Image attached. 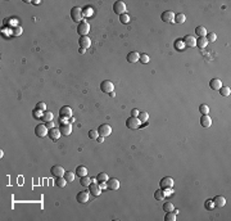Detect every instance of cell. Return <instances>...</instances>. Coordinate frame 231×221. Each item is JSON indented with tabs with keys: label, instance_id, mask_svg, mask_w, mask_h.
Masks as SVG:
<instances>
[{
	"label": "cell",
	"instance_id": "1",
	"mask_svg": "<svg viewBox=\"0 0 231 221\" xmlns=\"http://www.w3.org/2000/svg\"><path fill=\"white\" fill-rule=\"evenodd\" d=\"M71 18L72 21H74V22H78L81 23L82 21H84V13H82V9L78 7H73L71 9Z\"/></svg>",
	"mask_w": 231,
	"mask_h": 221
},
{
	"label": "cell",
	"instance_id": "2",
	"mask_svg": "<svg viewBox=\"0 0 231 221\" xmlns=\"http://www.w3.org/2000/svg\"><path fill=\"white\" fill-rule=\"evenodd\" d=\"M113 12L116 13V14H125V13H127V7H126V4L123 1H116L114 4H113Z\"/></svg>",
	"mask_w": 231,
	"mask_h": 221
},
{
	"label": "cell",
	"instance_id": "3",
	"mask_svg": "<svg viewBox=\"0 0 231 221\" xmlns=\"http://www.w3.org/2000/svg\"><path fill=\"white\" fill-rule=\"evenodd\" d=\"M126 126L130 130H136V128H139L141 126V122L139 121L137 117H128L126 120Z\"/></svg>",
	"mask_w": 231,
	"mask_h": 221
},
{
	"label": "cell",
	"instance_id": "4",
	"mask_svg": "<svg viewBox=\"0 0 231 221\" xmlns=\"http://www.w3.org/2000/svg\"><path fill=\"white\" fill-rule=\"evenodd\" d=\"M89 31H90V25L86 21H82L81 23H78V26H77V33L80 36H87Z\"/></svg>",
	"mask_w": 231,
	"mask_h": 221
},
{
	"label": "cell",
	"instance_id": "5",
	"mask_svg": "<svg viewBox=\"0 0 231 221\" xmlns=\"http://www.w3.org/2000/svg\"><path fill=\"white\" fill-rule=\"evenodd\" d=\"M98 134H99V136L107 138V136H109L112 134V127L108 123H103V125H100L98 127Z\"/></svg>",
	"mask_w": 231,
	"mask_h": 221
},
{
	"label": "cell",
	"instance_id": "6",
	"mask_svg": "<svg viewBox=\"0 0 231 221\" xmlns=\"http://www.w3.org/2000/svg\"><path fill=\"white\" fill-rule=\"evenodd\" d=\"M49 132V128L45 126V123H38V125H36L35 127V134L36 136H38V138H44V136H46Z\"/></svg>",
	"mask_w": 231,
	"mask_h": 221
},
{
	"label": "cell",
	"instance_id": "7",
	"mask_svg": "<svg viewBox=\"0 0 231 221\" xmlns=\"http://www.w3.org/2000/svg\"><path fill=\"white\" fill-rule=\"evenodd\" d=\"M100 90H102L103 93H112L113 90H114V85H113V82L109 81V80H104V81H102V84H100Z\"/></svg>",
	"mask_w": 231,
	"mask_h": 221
},
{
	"label": "cell",
	"instance_id": "8",
	"mask_svg": "<svg viewBox=\"0 0 231 221\" xmlns=\"http://www.w3.org/2000/svg\"><path fill=\"white\" fill-rule=\"evenodd\" d=\"M182 43L187 48H194V46H196V39L193 35H186L184 37V40H182Z\"/></svg>",
	"mask_w": 231,
	"mask_h": 221
},
{
	"label": "cell",
	"instance_id": "9",
	"mask_svg": "<svg viewBox=\"0 0 231 221\" xmlns=\"http://www.w3.org/2000/svg\"><path fill=\"white\" fill-rule=\"evenodd\" d=\"M89 193H91L94 197H99L100 194H102V189H100L99 184L98 182H91V184L89 185Z\"/></svg>",
	"mask_w": 231,
	"mask_h": 221
},
{
	"label": "cell",
	"instance_id": "10",
	"mask_svg": "<svg viewBox=\"0 0 231 221\" xmlns=\"http://www.w3.org/2000/svg\"><path fill=\"white\" fill-rule=\"evenodd\" d=\"M161 18H162V21H163V22H166V23L173 22V21H175V13L172 12V10H166V12L162 13Z\"/></svg>",
	"mask_w": 231,
	"mask_h": 221
},
{
	"label": "cell",
	"instance_id": "11",
	"mask_svg": "<svg viewBox=\"0 0 231 221\" xmlns=\"http://www.w3.org/2000/svg\"><path fill=\"white\" fill-rule=\"evenodd\" d=\"M50 172H51V175L53 176H55V177H60V176H64V168L62 166H59V164H55V166H53L51 167V170H50Z\"/></svg>",
	"mask_w": 231,
	"mask_h": 221
},
{
	"label": "cell",
	"instance_id": "12",
	"mask_svg": "<svg viewBox=\"0 0 231 221\" xmlns=\"http://www.w3.org/2000/svg\"><path fill=\"white\" fill-rule=\"evenodd\" d=\"M78 44H80V48L81 49H89L90 45H91V40H90L89 36H81L78 40Z\"/></svg>",
	"mask_w": 231,
	"mask_h": 221
},
{
	"label": "cell",
	"instance_id": "13",
	"mask_svg": "<svg viewBox=\"0 0 231 221\" xmlns=\"http://www.w3.org/2000/svg\"><path fill=\"white\" fill-rule=\"evenodd\" d=\"M59 117H64V118H71L72 117V108L68 107V105H64V107L60 108L59 111Z\"/></svg>",
	"mask_w": 231,
	"mask_h": 221
},
{
	"label": "cell",
	"instance_id": "14",
	"mask_svg": "<svg viewBox=\"0 0 231 221\" xmlns=\"http://www.w3.org/2000/svg\"><path fill=\"white\" fill-rule=\"evenodd\" d=\"M159 185H161L162 189H167V188H172L173 186V179L169 176H166L163 177V179L161 180V182H159Z\"/></svg>",
	"mask_w": 231,
	"mask_h": 221
},
{
	"label": "cell",
	"instance_id": "15",
	"mask_svg": "<svg viewBox=\"0 0 231 221\" xmlns=\"http://www.w3.org/2000/svg\"><path fill=\"white\" fill-rule=\"evenodd\" d=\"M60 135H62V132H60V130L59 128H50L49 130V132H48V136L50 138V140H53V141H56L59 138H60Z\"/></svg>",
	"mask_w": 231,
	"mask_h": 221
},
{
	"label": "cell",
	"instance_id": "16",
	"mask_svg": "<svg viewBox=\"0 0 231 221\" xmlns=\"http://www.w3.org/2000/svg\"><path fill=\"white\" fill-rule=\"evenodd\" d=\"M89 192H80L77 193L76 195V199L78 203H81V204H85V203H87V200H89Z\"/></svg>",
	"mask_w": 231,
	"mask_h": 221
},
{
	"label": "cell",
	"instance_id": "17",
	"mask_svg": "<svg viewBox=\"0 0 231 221\" xmlns=\"http://www.w3.org/2000/svg\"><path fill=\"white\" fill-rule=\"evenodd\" d=\"M107 186L110 190H117L119 188V181L116 177H110V179L107 180Z\"/></svg>",
	"mask_w": 231,
	"mask_h": 221
},
{
	"label": "cell",
	"instance_id": "18",
	"mask_svg": "<svg viewBox=\"0 0 231 221\" xmlns=\"http://www.w3.org/2000/svg\"><path fill=\"white\" fill-rule=\"evenodd\" d=\"M59 130H60V132L63 134V135L68 136L69 134L72 132V125L71 123H60V127H59Z\"/></svg>",
	"mask_w": 231,
	"mask_h": 221
},
{
	"label": "cell",
	"instance_id": "19",
	"mask_svg": "<svg viewBox=\"0 0 231 221\" xmlns=\"http://www.w3.org/2000/svg\"><path fill=\"white\" fill-rule=\"evenodd\" d=\"M213 204H214V207H223V206L226 204L225 197H222V195H217V197H214L213 198Z\"/></svg>",
	"mask_w": 231,
	"mask_h": 221
},
{
	"label": "cell",
	"instance_id": "20",
	"mask_svg": "<svg viewBox=\"0 0 231 221\" xmlns=\"http://www.w3.org/2000/svg\"><path fill=\"white\" fill-rule=\"evenodd\" d=\"M139 59H140V54L137 51H130L127 54V62H130V63H136Z\"/></svg>",
	"mask_w": 231,
	"mask_h": 221
},
{
	"label": "cell",
	"instance_id": "21",
	"mask_svg": "<svg viewBox=\"0 0 231 221\" xmlns=\"http://www.w3.org/2000/svg\"><path fill=\"white\" fill-rule=\"evenodd\" d=\"M221 86H222V82L220 79H212L209 81V87L212 90H220Z\"/></svg>",
	"mask_w": 231,
	"mask_h": 221
},
{
	"label": "cell",
	"instance_id": "22",
	"mask_svg": "<svg viewBox=\"0 0 231 221\" xmlns=\"http://www.w3.org/2000/svg\"><path fill=\"white\" fill-rule=\"evenodd\" d=\"M200 125L203 126V127H209L210 125H212V120H210V117L208 114H203L202 118H200Z\"/></svg>",
	"mask_w": 231,
	"mask_h": 221
},
{
	"label": "cell",
	"instance_id": "23",
	"mask_svg": "<svg viewBox=\"0 0 231 221\" xmlns=\"http://www.w3.org/2000/svg\"><path fill=\"white\" fill-rule=\"evenodd\" d=\"M74 174H76V176H80V177L86 176V175H87V168L85 166H82V164H81V166H77Z\"/></svg>",
	"mask_w": 231,
	"mask_h": 221
},
{
	"label": "cell",
	"instance_id": "24",
	"mask_svg": "<svg viewBox=\"0 0 231 221\" xmlns=\"http://www.w3.org/2000/svg\"><path fill=\"white\" fill-rule=\"evenodd\" d=\"M54 118V114L50 112V111H45V112L42 113V117H41V121H44V123L45 122H49V121H53Z\"/></svg>",
	"mask_w": 231,
	"mask_h": 221
},
{
	"label": "cell",
	"instance_id": "25",
	"mask_svg": "<svg viewBox=\"0 0 231 221\" xmlns=\"http://www.w3.org/2000/svg\"><path fill=\"white\" fill-rule=\"evenodd\" d=\"M195 33H196L199 37H205L207 36V28L203 27V26H198L195 28Z\"/></svg>",
	"mask_w": 231,
	"mask_h": 221
},
{
	"label": "cell",
	"instance_id": "26",
	"mask_svg": "<svg viewBox=\"0 0 231 221\" xmlns=\"http://www.w3.org/2000/svg\"><path fill=\"white\" fill-rule=\"evenodd\" d=\"M196 45H198V48H199V49H204L205 46L208 45L207 37H199V39L196 40Z\"/></svg>",
	"mask_w": 231,
	"mask_h": 221
},
{
	"label": "cell",
	"instance_id": "27",
	"mask_svg": "<svg viewBox=\"0 0 231 221\" xmlns=\"http://www.w3.org/2000/svg\"><path fill=\"white\" fill-rule=\"evenodd\" d=\"M74 176H76V174H74L73 171H66L63 177L67 180V182H72L74 180Z\"/></svg>",
	"mask_w": 231,
	"mask_h": 221
},
{
	"label": "cell",
	"instance_id": "28",
	"mask_svg": "<svg viewBox=\"0 0 231 221\" xmlns=\"http://www.w3.org/2000/svg\"><path fill=\"white\" fill-rule=\"evenodd\" d=\"M137 118H139V121H140L141 123H145L146 121H148V118H149V114H148V112H145V111H141V112L139 113Z\"/></svg>",
	"mask_w": 231,
	"mask_h": 221
},
{
	"label": "cell",
	"instance_id": "29",
	"mask_svg": "<svg viewBox=\"0 0 231 221\" xmlns=\"http://www.w3.org/2000/svg\"><path fill=\"white\" fill-rule=\"evenodd\" d=\"M66 184H67V180L64 179L63 176L56 177V180H55V185H56L58 188H64V186H66Z\"/></svg>",
	"mask_w": 231,
	"mask_h": 221
},
{
	"label": "cell",
	"instance_id": "30",
	"mask_svg": "<svg viewBox=\"0 0 231 221\" xmlns=\"http://www.w3.org/2000/svg\"><path fill=\"white\" fill-rule=\"evenodd\" d=\"M176 213L172 211V212H166V216H164V221H176Z\"/></svg>",
	"mask_w": 231,
	"mask_h": 221
},
{
	"label": "cell",
	"instance_id": "31",
	"mask_svg": "<svg viewBox=\"0 0 231 221\" xmlns=\"http://www.w3.org/2000/svg\"><path fill=\"white\" fill-rule=\"evenodd\" d=\"M80 184L82 185V186H89L90 184H91V179H90L89 176H82L81 177V180H80Z\"/></svg>",
	"mask_w": 231,
	"mask_h": 221
},
{
	"label": "cell",
	"instance_id": "32",
	"mask_svg": "<svg viewBox=\"0 0 231 221\" xmlns=\"http://www.w3.org/2000/svg\"><path fill=\"white\" fill-rule=\"evenodd\" d=\"M185 21H186V17H185L184 13H179L177 15H175V21H173V22H176V23H184Z\"/></svg>",
	"mask_w": 231,
	"mask_h": 221
},
{
	"label": "cell",
	"instance_id": "33",
	"mask_svg": "<svg viewBox=\"0 0 231 221\" xmlns=\"http://www.w3.org/2000/svg\"><path fill=\"white\" fill-rule=\"evenodd\" d=\"M22 32H23V28L19 27V26H15V27L12 28V35L15 36V37H17V36H21Z\"/></svg>",
	"mask_w": 231,
	"mask_h": 221
},
{
	"label": "cell",
	"instance_id": "34",
	"mask_svg": "<svg viewBox=\"0 0 231 221\" xmlns=\"http://www.w3.org/2000/svg\"><path fill=\"white\" fill-rule=\"evenodd\" d=\"M218 91H220V94L222 95V97H228L230 93H231V90H230V87L228 86H221V89L218 90Z\"/></svg>",
	"mask_w": 231,
	"mask_h": 221
},
{
	"label": "cell",
	"instance_id": "35",
	"mask_svg": "<svg viewBox=\"0 0 231 221\" xmlns=\"http://www.w3.org/2000/svg\"><path fill=\"white\" fill-rule=\"evenodd\" d=\"M108 179H109V177H108L107 172H100V174H98V176H96V181H98V182H100V181H107Z\"/></svg>",
	"mask_w": 231,
	"mask_h": 221
},
{
	"label": "cell",
	"instance_id": "36",
	"mask_svg": "<svg viewBox=\"0 0 231 221\" xmlns=\"http://www.w3.org/2000/svg\"><path fill=\"white\" fill-rule=\"evenodd\" d=\"M154 198H155L157 200H163V199H164V194H163V190H162V189H158V190H155V193H154Z\"/></svg>",
	"mask_w": 231,
	"mask_h": 221
},
{
	"label": "cell",
	"instance_id": "37",
	"mask_svg": "<svg viewBox=\"0 0 231 221\" xmlns=\"http://www.w3.org/2000/svg\"><path fill=\"white\" fill-rule=\"evenodd\" d=\"M205 37H207L208 43H214V41L217 40V35H216L214 32H208Z\"/></svg>",
	"mask_w": 231,
	"mask_h": 221
},
{
	"label": "cell",
	"instance_id": "38",
	"mask_svg": "<svg viewBox=\"0 0 231 221\" xmlns=\"http://www.w3.org/2000/svg\"><path fill=\"white\" fill-rule=\"evenodd\" d=\"M163 210H164V212H172L175 208H173V204H172V203L166 202V203H163Z\"/></svg>",
	"mask_w": 231,
	"mask_h": 221
},
{
	"label": "cell",
	"instance_id": "39",
	"mask_svg": "<svg viewBox=\"0 0 231 221\" xmlns=\"http://www.w3.org/2000/svg\"><path fill=\"white\" fill-rule=\"evenodd\" d=\"M199 112L202 113V114H208V113H209V107H208L207 104H200L199 105Z\"/></svg>",
	"mask_w": 231,
	"mask_h": 221
},
{
	"label": "cell",
	"instance_id": "40",
	"mask_svg": "<svg viewBox=\"0 0 231 221\" xmlns=\"http://www.w3.org/2000/svg\"><path fill=\"white\" fill-rule=\"evenodd\" d=\"M119 21H121V23H123V25H127V23L130 22V15H128L127 13L119 15Z\"/></svg>",
	"mask_w": 231,
	"mask_h": 221
},
{
	"label": "cell",
	"instance_id": "41",
	"mask_svg": "<svg viewBox=\"0 0 231 221\" xmlns=\"http://www.w3.org/2000/svg\"><path fill=\"white\" fill-rule=\"evenodd\" d=\"M42 111H40V109H37V108H35V111L32 112V114H33V117L35 118H38V120H41V117H42Z\"/></svg>",
	"mask_w": 231,
	"mask_h": 221
},
{
	"label": "cell",
	"instance_id": "42",
	"mask_svg": "<svg viewBox=\"0 0 231 221\" xmlns=\"http://www.w3.org/2000/svg\"><path fill=\"white\" fill-rule=\"evenodd\" d=\"M99 136V134H98V130H90L89 131V138L92 139V140H96V138Z\"/></svg>",
	"mask_w": 231,
	"mask_h": 221
},
{
	"label": "cell",
	"instance_id": "43",
	"mask_svg": "<svg viewBox=\"0 0 231 221\" xmlns=\"http://www.w3.org/2000/svg\"><path fill=\"white\" fill-rule=\"evenodd\" d=\"M204 207L207 208V210H213L214 208V204H213V200H210V199H207L205 200V203H204Z\"/></svg>",
	"mask_w": 231,
	"mask_h": 221
},
{
	"label": "cell",
	"instance_id": "44",
	"mask_svg": "<svg viewBox=\"0 0 231 221\" xmlns=\"http://www.w3.org/2000/svg\"><path fill=\"white\" fill-rule=\"evenodd\" d=\"M139 61H140L141 63L146 64V63L149 62V55H148V54H141V55H140V59H139Z\"/></svg>",
	"mask_w": 231,
	"mask_h": 221
},
{
	"label": "cell",
	"instance_id": "45",
	"mask_svg": "<svg viewBox=\"0 0 231 221\" xmlns=\"http://www.w3.org/2000/svg\"><path fill=\"white\" fill-rule=\"evenodd\" d=\"M175 46H176V49H179V50H184V48H185L182 40H177L176 43H175Z\"/></svg>",
	"mask_w": 231,
	"mask_h": 221
},
{
	"label": "cell",
	"instance_id": "46",
	"mask_svg": "<svg viewBox=\"0 0 231 221\" xmlns=\"http://www.w3.org/2000/svg\"><path fill=\"white\" fill-rule=\"evenodd\" d=\"M36 108H37V109H40V111H42V112H45V111H46V104H45V103H42V102H38L37 104H36Z\"/></svg>",
	"mask_w": 231,
	"mask_h": 221
},
{
	"label": "cell",
	"instance_id": "47",
	"mask_svg": "<svg viewBox=\"0 0 231 221\" xmlns=\"http://www.w3.org/2000/svg\"><path fill=\"white\" fill-rule=\"evenodd\" d=\"M82 13H84V15H91V13H92L91 7H86L84 10H82Z\"/></svg>",
	"mask_w": 231,
	"mask_h": 221
},
{
	"label": "cell",
	"instance_id": "48",
	"mask_svg": "<svg viewBox=\"0 0 231 221\" xmlns=\"http://www.w3.org/2000/svg\"><path fill=\"white\" fill-rule=\"evenodd\" d=\"M172 193H173L172 188H167V189H163V194H164V197H166V195H171Z\"/></svg>",
	"mask_w": 231,
	"mask_h": 221
},
{
	"label": "cell",
	"instance_id": "49",
	"mask_svg": "<svg viewBox=\"0 0 231 221\" xmlns=\"http://www.w3.org/2000/svg\"><path fill=\"white\" fill-rule=\"evenodd\" d=\"M139 113H140V111L136 109V108H133V109L131 111V117H137Z\"/></svg>",
	"mask_w": 231,
	"mask_h": 221
},
{
	"label": "cell",
	"instance_id": "50",
	"mask_svg": "<svg viewBox=\"0 0 231 221\" xmlns=\"http://www.w3.org/2000/svg\"><path fill=\"white\" fill-rule=\"evenodd\" d=\"M45 126L49 128V130H50V128H54V127H55V125H54V122H53V121H49V122H45Z\"/></svg>",
	"mask_w": 231,
	"mask_h": 221
},
{
	"label": "cell",
	"instance_id": "51",
	"mask_svg": "<svg viewBox=\"0 0 231 221\" xmlns=\"http://www.w3.org/2000/svg\"><path fill=\"white\" fill-rule=\"evenodd\" d=\"M99 186H100V189H102V190L108 189V186H107V181H100V182H99Z\"/></svg>",
	"mask_w": 231,
	"mask_h": 221
},
{
	"label": "cell",
	"instance_id": "52",
	"mask_svg": "<svg viewBox=\"0 0 231 221\" xmlns=\"http://www.w3.org/2000/svg\"><path fill=\"white\" fill-rule=\"evenodd\" d=\"M68 118H64V117H59V121H60V123H68Z\"/></svg>",
	"mask_w": 231,
	"mask_h": 221
},
{
	"label": "cell",
	"instance_id": "53",
	"mask_svg": "<svg viewBox=\"0 0 231 221\" xmlns=\"http://www.w3.org/2000/svg\"><path fill=\"white\" fill-rule=\"evenodd\" d=\"M96 141H98V143H103V141H104V138H103V136H98Z\"/></svg>",
	"mask_w": 231,
	"mask_h": 221
},
{
	"label": "cell",
	"instance_id": "54",
	"mask_svg": "<svg viewBox=\"0 0 231 221\" xmlns=\"http://www.w3.org/2000/svg\"><path fill=\"white\" fill-rule=\"evenodd\" d=\"M33 4H35V5H38V4H40V0H35V1H33Z\"/></svg>",
	"mask_w": 231,
	"mask_h": 221
},
{
	"label": "cell",
	"instance_id": "55",
	"mask_svg": "<svg viewBox=\"0 0 231 221\" xmlns=\"http://www.w3.org/2000/svg\"><path fill=\"white\" fill-rule=\"evenodd\" d=\"M109 95L113 98V97H116V93H114V91H112V93H109Z\"/></svg>",
	"mask_w": 231,
	"mask_h": 221
},
{
	"label": "cell",
	"instance_id": "56",
	"mask_svg": "<svg viewBox=\"0 0 231 221\" xmlns=\"http://www.w3.org/2000/svg\"><path fill=\"white\" fill-rule=\"evenodd\" d=\"M78 51H80V53H81V54H84V53H85V51H86V50H85V49H80Z\"/></svg>",
	"mask_w": 231,
	"mask_h": 221
},
{
	"label": "cell",
	"instance_id": "57",
	"mask_svg": "<svg viewBox=\"0 0 231 221\" xmlns=\"http://www.w3.org/2000/svg\"><path fill=\"white\" fill-rule=\"evenodd\" d=\"M72 122H74V118H73V117L69 118V123H72Z\"/></svg>",
	"mask_w": 231,
	"mask_h": 221
}]
</instances>
